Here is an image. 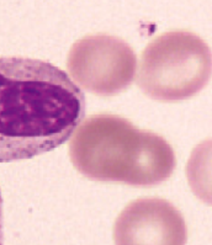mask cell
<instances>
[{"instance_id":"6","label":"cell","mask_w":212,"mask_h":245,"mask_svg":"<svg viewBox=\"0 0 212 245\" xmlns=\"http://www.w3.org/2000/svg\"><path fill=\"white\" fill-rule=\"evenodd\" d=\"M186 179L193 193L212 206V139L197 144L186 164Z\"/></svg>"},{"instance_id":"3","label":"cell","mask_w":212,"mask_h":245,"mask_svg":"<svg viewBox=\"0 0 212 245\" xmlns=\"http://www.w3.org/2000/svg\"><path fill=\"white\" fill-rule=\"evenodd\" d=\"M212 75V52L202 38L188 31H170L142 52L137 84L155 101L174 102L195 96Z\"/></svg>"},{"instance_id":"2","label":"cell","mask_w":212,"mask_h":245,"mask_svg":"<svg viewBox=\"0 0 212 245\" xmlns=\"http://www.w3.org/2000/svg\"><path fill=\"white\" fill-rule=\"evenodd\" d=\"M70 160L95 181L154 186L170 177L175 154L163 137L137 129L116 115H93L81 121L69 142Z\"/></svg>"},{"instance_id":"5","label":"cell","mask_w":212,"mask_h":245,"mask_svg":"<svg viewBox=\"0 0 212 245\" xmlns=\"http://www.w3.org/2000/svg\"><path fill=\"white\" fill-rule=\"evenodd\" d=\"M188 230L181 213L162 198H139L120 213L114 227L116 244L186 243Z\"/></svg>"},{"instance_id":"7","label":"cell","mask_w":212,"mask_h":245,"mask_svg":"<svg viewBox=\"0 0 212 245\" xmlns=\"http://www.w3.org/2000/svg\"><path fill=\"white\" fill-rule=\"evenodd\" d=\"M3 197H1V192H0V244L3 243Z\"/></svg>"},{"instance_id":"4","label":"cell","mask_w":212,"mask_h":245,"mask_svg":"<svg viewBox=\"0 0 212 245\" xmlns=\"http://www.w3.org/2000/svg\"><path fill=\"white\" fill-rule=\"evenodd\" d=\"M67 69L80 89L100 96H111L132 84L137 72V58L124 40L93 34L72 46Z\"/></svg>"},{"instance_id":"1","label":"cell","mask_w":212,"mask_h":245,"mask_svg":"<svg viewBox=\"0 0 212 245\" xmlns=\"http://www.w3.org/2000/svg\"><path fill=\"white\" fill-rule=\"evenodd\" d=\"M85 115V96L50 62L0 57V163L31 159L72 137Z\"/></svg>"}]
</instances>
